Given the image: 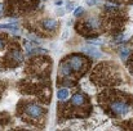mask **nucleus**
Returning <instances> with one entry per match:
<instances>
[{
    "instance_id": "1",
    "label": "nucleus",
    "mask_w": 133,
    "mask_h": 131,
    "mask_svg": "<svg viewBox=\"0 0 133 131\" xmlns=\"http://www.w3.org/2000/svg\"><path fill=\"white\" fill-rule=\"evenodd\" d=\"M109 109L115 116H124L131 111V105L124 99H112L109 104Z\"/></svg>"
},
{
    "instance_id": "2",
    "label": "nucleus",
    "mask_w": 133,
    "mask_h": 131,
    "mask_svg": "<svg viewBox=\"0 0 133 131\" xmlns=\"http://www.w3.org/2000/svg\"><path fill=\"white\" fill-rule=\"evenodd\" d=\"M23 112L26 116H29L32 120H38V118L43 117V114H44V109L36 103H27L23 108Z\"/></svg>"
},
{
    "instance_id": "3",
    "label": "nucleus",
    "mask_w": 133,
    "mask_h": 131,
    "mask_svg": "<svg viewBox=\"0 0 133 131\" xmlns=\"http://www.w3.org/2000/svg\"><path fill=\"white\" fill-rule=\"evenodd\" d=\"M67 62L71 66L72 71H76V72L82 71L84 67V59H83V57H79V55H70Z\"/></svg>"
},
{
    "instance_id": "4",
    "label": "nucleus",
    "mask_w": 133,
    "mask_h": 131,
    "mask_svg": "<svg viewBox=\"0 0 133 131\" xmlns=\"http://www.w3.org/2000/svg\"><path fill=\"white\" fill-rule=\"evenodd\" d=\"M87 103V96L82 93H78V94H74L72 98H71V104L75 105V107H82Z\"/></svg>"
},
{
    "instance_id": "5",
    "label": "nucleus",
    "mask_w": 133,
    "mask_h": 131,
    "mask_svg": "<svg viewBox=\"0 0 133 131\" xmlns=\"http://www.w3.org/2000/svg\"><path fill=\"white\" fill-rule=\"evenodd\" d=\"M59 73H61V76H66V77L72 73V68H71V66L69 64L67 60H65V62L61 63V66H59Z\"/></svg>"
},
{
    "instance_id": "6",
    "label": "nucleus",
    "mask_w": 133,
    "mask_h": 131,
    "mask_svg": "<svg viewBox=\"0 0 133 131\" xmlns=\"http://www.w3.org/2000/svg\"><path fill=\"white\" fill-rule=\"evenodd\" d=\"M8 58H10L14 63H19V62H22L23 55H22V53H21L19 50H12V51L8 54Z\"/></svg>"
},
{
    "instance_id": "7",
    "label": "nucleus",
    "mask_w": 133,
    "mask_h": 131,
    "mask_svg": "<svg viewBox=\"0 0 133 131\" xmlns=\"http://www.w3.org/2000/svg\"><path fill=\"white\" fill-rule=\"evenodd\" d=\"M83 50L90 55L92 58H99L101 55H102V53L98 50V48H93V46H88V48H83Z\"/></svg>"
},
{
    "instance_id": "8",
    "label": "nucleus",
    "mask_w": 133,
    "mask_h": 131,
    "mask_svg": "<svg viewBox=\"0 0 133 131\" xmlns=\"http://www.w3.org/2000/svg\"><path fill=\"white\" fill-rule=\"evenodd\" d=\"M57 21H54V19H44L43 22H42V26L44 27L45 30H48V31H53L56 27H57Z\"/></svg>"
},
{
    "instance_id": "9",
    "label": "nucleus",
    "mask_w": 133,
    "mask_h": 131,
    "mask_svg": "<svg viewBox=\"0 0 133 131\" xmlns=\"http://www.w3.org/2000/svg\"><path fill=\"white\" fill-rule=\"evenodd\" d=\"M69 95H70V93H69V90L67 89H61V90H58V93H57V96H58V99L59 100H66L67 98H69Z\"/></svg>"
},
{
    "instance_id": "10",
    "label": "nucleus",
    "mask_w": 133,
    "mask_h": 131,
    "mask_svg": "<svg viewBox=\"0 0 133 131\" xmlns=\"http://www.w3.org/2000/svg\"><path fill=\"white\" fill-rule=\"evenodd\" d=\"M0 28L10 30V31H18V26L14 25V23H4V25H0Z\"/></svg>"
},
{
    "instance_id": "11",
    "label": "nucleus",
    "mask_w": 133,
    "mask_h": 131,
    "mask_svg": "<svg viewBox=\"0 0 133 131\" xmlns=\"http://www.w3.org/2000/svg\"><path fill=\"white\" fill-rule=\"evenodd\" d=\"M128 55H129V48L123 46V48L120 49V58H122L123 60H125V59L128 58Z\"/></svg>"
},
{
    "instance_id": "12",
    "label": "nucleus",
    "mask_w": 133,
    "mask_h": 131,
    "mask_svg": "<svg viewBox=\"0 0 133 131\" xmlns=\"http://www.w3.org/2000/svg\"><path fill=\"white\" fill-rule=\"evenodd\" d=\"M83 12H84L83 8H82V6H78V9H75V12H74V16H75V17H80V16L83 14Z\"/></svg>"
},
{
    "instance_id": "13",
    "label": "nucleus",
    "mask_w": 133,
    "mask_h": 131,
    "mask_svg": "<svg viewBox=\"0 0 133 131\" xmlns=\"http://www.w3.org/2000/svg\"><path fill=\"white\" fill-rule=\"evenodd\" d=\"M61 84L67 85V86H72V85H74V82H72V81H70V79H65V80H62V81H61Z\"/></svg>"
},
{
    "instance_id": "14",
    "label": "nucleus",
    "mask_w": 133,
    "mask_h": 131,
    "mask_svg": "<svg viewBox=\"0 0 133 131\" xmlns=\"http://www.w3.org/2000/svg\"><path fill=\"white\" fill-rule=\"evenodd\" d=\"M72 5H74V4H72L71 1H69V3H67V6H66L67 10H71V9H72Z\"/></svg>"
},
{
    "instance_id": "15",
    "label": "nucleus",
    "mask_w": 133,
    "mask_h": 131,
    "mask_svg": "<svg viewBox=\"0 0 133 131\" xmlns=\"http://www.w3.org/2000/svg\"><path fill=\"white\" fill-rule=\"evenodd\" d=\"M1 13H3V4L0 3V16H1Z\"/></svg>"
},
{
    "instance_id": "16",
    "label": "nucleus",
    "mask_w": 133,
    "mask_h": 131,
    "mask_svg": "<svg viewBox=\"0 0 133 131\" xmlns=\"http://www.w3.org/2000/svg\"><path fill=\"white\" fill-rule=\"evenodd\" d=\"M3 46H4V43H3V40H1V39H0V49H1V48H3Z\"/></svg>"
},
{
    "instance_id": "17",
    "label": "nucleus",
    "mask_w": 133,
    "mask_h": 131,
    "mask_svg": "<svg viewBox=\"0 0 133 131\" xmlns=\"http://www.w3.org/2000/svg\"><path fill=\"white\" fill-rule=\"evenodd\" d=\"M62 4V1L61 0H58V1H56V5H61Z\"/></svg>"
}]
</instances>
